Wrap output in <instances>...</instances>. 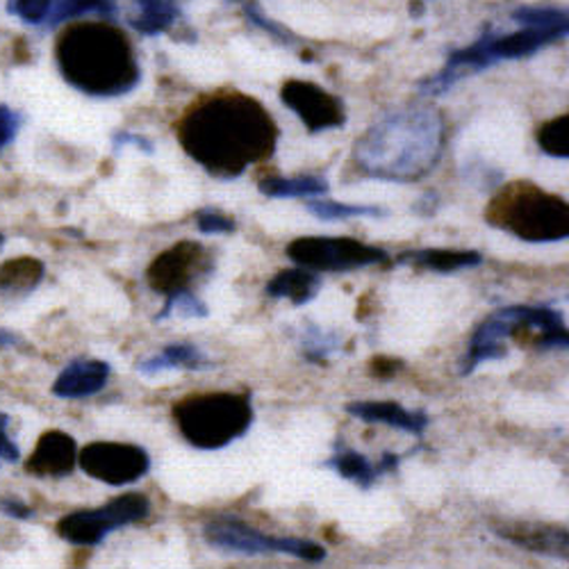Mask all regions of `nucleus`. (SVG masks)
I'll use <instances>...</instances> for the list:
<instances>
[{
  "label": "nucleus",
  "mask_w": 569,
  "mask_h": 569,
  "mask_svg": "<svg viewBox=\"0 0 569 569\" xmlns=\"http://www.w3.org/2000/svg\"><path fill=\"white\" fill-rule=\"evenodd\" d=\"M340 349V340L333 333H323L317 326H308L303 336V356L312 362H326L330 353Z\"/></svg>",
  "instance_id": "obj_29"
},
{
  "label": "nucleus",
  "mask_w": 569,
  "mask_h": 569,
  "mask_svg": "<svg viewBox=\"0 0 569 569\" xmlns=\"http://www.w3.org/2000/svg\"><path fill=\"white\" fill-rule=\"evenodd\" d=\"M112 14L114 12V0H51L49 19L53 26L62 23L67 19L80 17V14Z\"/></svg>",
  "instance_id": "obj_26"
},
{
  "label": "nucleus",
  "mask_w": 569,
  "mask_h": 569,
  "mask_svg": "<svg viewBox=\"0 0 569 569\" xmlns=\"http://www.w3.org/2000/svg\"><path fill=\"white\" fill-rule=\"evenodd\" d=\"M399 367H401V362L395 360V358H378V360L371 362L373 376H378V378H390V376H395V373L399 371Z\"/></svg>",
  "instance_id": "obj_36"
},
{
  "label": "nucleus",
  "mask_w": 569,
  "mask_h": 569,
  "mask_svg": "<svg viewBox=\"0 0 569 569\" xmlns=\"http://www.w3.org/2000/svg\"><path fill=\"white\" fill-rule=\"evenodd\" d=\"M212 367L208 356L194 347V345H169L158 356L141 360L137 365V371L141 373H160L167 369H189V371H201Z\"/></svg>",
  "instance_id": "obj_19"
},
{
  "label": "nucleus",
  "mask_w": 569,
  "mask_h": 569,
  "mask_svg": "<svg viewBox=\"0 0 569 569\" xmlns=\"http://www.w3.org/2000/svg\"><path fill=\"white\" fill-rule=\"evenodd\" d=\"M8 10L26 23H41L49 17L51 0H8Z\"/></svg>",
  "instance_id": "obj_31"
},
{
  "label": "nucleus",
  "mask_w": 569,
  "mask_h": 569,
  "mask_svg": "<svg viewBox=\"0 0 569 569\" xmlns=\"http://www.w3.org/2000/svg\"><path fill=\"white\" fill-rule=\"evenodd\" d=\"M280 99L308 126L310 132L333 130L345 126L342 103L336 97H330L328 91H323L315 82H306V80L284 82Z\"/></svg>",
  "instance_id": "obj_10"
},
{
  "label": "nucleus",
  "mask_w": 569,
  "mask_h": 569,
  "mask_svg": "<svg viewBox=\"0 0 569 569\" xmlns=\"http://www.w3.org/2000/svg\"><path fill=\"white\" fill-rule=\"evenodd\" d=\"M399 264H417L438 273H453L460 269H473L483 264L479 251H451V249H419L399 258Z\"/></svg>",
  "instance_id": "obj_18"
},
{
  "label": "nucleus",
  "mask_w": 569,
  "mask_h": 569,
  "mask_svg": "<svg viewBox=\"0 0 569 569\" xmlns=\"http://www.w3.org/2000/svg\"><path fill=\"white\" fill-rule=\"evenodd\" d=\"M171 315H178V317H208L210 310L208 306L192 292V290H184V292H178V295H171L167 297V303L164 308L160 310V315L156 317L158 321L162 319H169Z\"/></svg>",
  "instance_id": "obj_28"
},
{
  "label": "nucleus",
  "mask_w": 569,
  "mask_h": 569,
  "mask_svg": "<svg viewBox=\"0 0 569 569\" xmlns=\"http://www.w3.org/2000/svg\"><path fill=\"white\" fill-rule=\"evenodd\" d=\"M288 258L308 271H353L388 260L378 247L351 237H299L288 247Z\"/></svg>",
  "instance_id": "obj_7"
},
{
  "label": "nucleus",
  "mask_w": 569,
  "mask_h": 569,
  "mask_svg": "<svg viewBox=\"0 0 569 569\" xmlns=\"http://www.w3.org/2000/svg\"><path fill=\"white\" fill-rule=\"evenodd\" d=\"M197 228L203 234H228L234 230V221L219 210H201L197 214Z\"/></svg>",
  "instance_id": "obj_32"
},
{
  "label": "nucleus",
  "mask_w": 569,
  "mask_h": 569,
  "mask_svg": "<svg viewBox=\"0 0 569 569\" xmlns=\"http://www.w3.org/2000/svg\"><path fill=\"white\" fill-rule=\"evenodd\" d=\"M347 415L365 423H386L390 429H399L410 436H421L429 429V415L423 410H406L395 401H353L347 406Z\"/></svg>",
  "instance_id": "obj_14"
},
{
  "label": "nucleus",
  "mask_w": 569,
  "mask_h": 569,
  "mask_svg": "<svg viewBox=\"0 0 569 569\" xmlns=\"http://www.w3.org/2000/svg\"><path fill=\"white\" fill-rule=\"evenodd\" d=\"M442 151V114L433 108H412L373 123L356 141L353 162L369 178L412 182L438 167Z\"/></svg>",
  "instance_id": "obj_2"
},
{
  "label": "nucleus",
  "mask_w": 569,
  "mask_h": 569,
  "mask_svg": "<svg viewBox=\"0 0 569 569\" xmlns=\"http://www.w3.org/2000/svg\"><path fill=\"white\" fill-rule=\"evenodd\" d=\"M112 367L103 360L78 358L69 362L56 378L53 395L60 399H87L99 395L110 381Z\"/></svg>",
  "instance_id": "obj_13"
},
{
  "label": "nucleus",
  "mask_w": 569,
  "mask_h": 569,
  "mask_svg": "<svg viewBox=\"0 0 569 569\" xmlns=\"http://www.w3.org/2000/svg\"><path fill=\"white\" fill-rule=\"evenodd\" d=\"M247 14H249V21L251 23H256L258 28H262L264 32H269L271 37H276L280 43H295V37L284 30L282 26H278V23H273V21H269L256 6H249L247 8Z\"/></svg>",
  "instance_id": "obj_33"
},
{
  "label": "nucleus",
  "mask_w": 569,
  "mask_h": 569,
  "mask_svg": "<svg viewBox=\"0 0 569 569\" xmlns=\"http://www.w3.org/2000/svg\"><path fill=\"white\" fill-rule=\"evenodd\" d=\"M149 512H151V501L147 495L128 492L101 508L64 515L58 521V533L62 540L76 547H97L112 531L137 525V521L147 519Z\"/></svg>",
  "instance_id": "obj_6"
},
{
  "label": "nucleus",
  "mask_w": 569,
  "mask_h": 569,
  "mask_svg": "<svg viewBox=\"0 0 569 569\" xmlns=\"http://www.w3.org/2000/svg\"><path fill=\"white\" fill-rule=\"evenodd\" d=\"M260 194L269 199H315L328 194V180L321 176H297V178H264L258 184Z\"/></svg>",
  "instance_id": "obj_20"
},
{
  "label": "nucleus",
  "mask_w": 569,
  "mask_h": 569,
  "mask_svg": "<svg viewBox=\"0 0 569 569\" xmlns=\"http://www.w3.org/2000/svg\"><path fill=\"white\" fill-rule=\"evenodd\" d=\"M8 423H10V417L0 415V460L17 462L19 460V449L8 436Z\"/></svg>",
  "instance_id": "obj_34"
},
{
  "label": "nucleus",
  "mask_w": 569,
  "mask_h": 569,
  "mask_svg": "<svg viewBox=\"0 0 569 569\" xmlns=\"http://www.w3.org/2000/svg\"><path fill=\"white\" fill-rule=\"evenodd\" d=\"M497 533L512 542L519 549H527L531 553H540V556H551V558H567V547H569V538H567V529L560 527H551V525H529V521H515V525H506L501 529H497Z\"/></svg>",
  "instance_id": "obj_15"
},
{
  "label": "nucleus",
  "mask_w": 569,
  "mask_h": 569,
  "mask_svg": "<svg viewBox=\"0 0 569 569\" xmlns=\"http://www.w3.org/2000/svg\"><path fill=\"white\" fill-rule=\"evenodd\" d=\"M208 267L210 264L203 247L197 242H180L156 258L147 278L158 295L171 297L189 290V284L194 282L201 271H208Z\"/></svg>",
  "instance_id": "obj_9"
},
{
  "label": "nucleus",
  "mask_w": 569,
  "mask_h": 569,
  "mask_svg": "<svg viewBox=\"0 0 569 569\" xmlns=\"http://www.w3.org/2000/svg\"><path fill=\"white\" fill-rule=\"evenodd\" d=\"M562 32L556 30H540V28H525L512 34L497 37L488 32V53L495 64L506 62V60H521L538 53L545 46L562 39Z\"/></svg>",
  "instance_id": "obj_16"
},
{
  "label": "nucleus",
  "mask_w": 569,
  "mask_h": 569,
  "mask_svg": "<svg viewBox=\"0 0 569 569\" xmlns=\"http://www.w3.org/2000/svg\"><path fill=\"white\" fill-rule=\"evenodd\" d=\"M326 467L333 469L338 477L360 486L362 490L371 488L378 481L376 465L367 456H362V453H358L353 449H340L333 458L326 462Z\"/></svg>",
  "instance_id": "obj_22"
},
{
  "label": "nucleus",
  "mask_w": 569,
  "mask_h": 569,
  "mask_svg": "<svg viewBox=\"0 0 569 569\" xmlns=\"http://www.w3.org/2000/svg\"><path fill=\"white\" fill-rule=\"evenodd\" d=\"M0 508L6 510V515H10V517H17V519H28L30 515H32V510L23 503V501H19V499H14V497H10V499H3L0 501Z\"/></svg>",
  "instance_id": "obj_38"
},
{
  "label": "nucleus",
  "mask_w": 569,
  "mask_h": 569,
  "mask_svg": "<svg viewBox=\"0 0 569 569\" xmlns=\"http://www.w3.org/2000/svg\"><path fill=\"white\" fill-rule=\"evenodd\" d=\"M80 469L106 486H130L144 479L151 469L147 449L128 442H91L78 456Z\"/></svg>",
  "instance_id": "obj_8"
},
{
  "label": "nucleus",
  "mask_w": 569,
  "mask_h": 569,
  "mask_svg": "<svg viewBox=\"0 0 569 569\" xmlns=\"http://www.w3.org/2000/svg\"><path fill=\"white\" fill-rule=\"evenodd\" d=\"M538 147L549 158H556V160L569 158V117L567 114H562L540 128Z\"/></svg>",
  "instance_id": "obj_25"
},
{
  "label": "nucleus",
  "mask_w": 569,
  "mask_h": 569,
  "mask_svg": "<svg viewBox=\"0 0 569 569\" xmlns=\"http://www.w3.org/2000/svg\"><path fill=\"white\" fill-rule=\"evenodd\" d=\"M203 536L210 547L240 553V556H262V553H276L273 540L276 536H267L258 529H251L244 521L234 517H219L212 519L203 529Z\"/></svg>",
  "instance_id": "obj_11"
},
{
  "label": "nucleus",
  "mask_w": 569,
  "mask_h": 569,
  "mask_svg": "<svg viewBox=\"0 0 569 569\" xmlns=\"http://www.w3.org/2000/svg\"><path fill=\"white\" fill-rule=\"evenodd\" d=\"M43 278V264L37 258H17L0 267V292L26 295Z\"/></svg>",
  "instance_id": "obj_21"
},
{
  "label": "nucleus",
  "mask_w": 569,
  "mask_h": 569,
  "mask_svg": "<svg viewBox=\"0 0 569 569\" xmlns=\"http://www.w3.org/2000/svg\"><path fill=\"white\" fill-rule=\"evenodd\" d=\"M114 141H117V147H121V144H134L137 149H141L144 153H153V151H156V147L151 144V141H149L147 137L130 134V132H119Z\"/></svg>",
  "instance_id": "obj_35"
},
{
  "label": "nucleus",
  "mask_w": 569,
  "mask_h": 569,
  "mask_svg": "<svg viewBox=\"0 0 569 569\" xmlns=\"http://www.w3.org/2000/svg\"><path fill=\"white\" fill-rule=\"evenodd\" d=\"M173 419L180 436L189 445L214 451L232 445L251 431L253 406L247 395H194L176 403Z\"/></svg>",
  "instance_id": "obj_4"
},
{
  "label": "nucleus",
  "mask_w": 569,
  "mask_h": 569,
  "mask_svg": "<svg viewBox=\"0 0 569 569\" xmlns=\"http://www.w3.org/2000/svg\"><path fill=\"white\" fill-rule=\"evenodd\" d=\"M78 462V447L69 433L49 431L43 433L26 462V469L41 479L69 477Z\"/></svg>",
  "instance_id": "obj_12"
},
{
  "label": "nucleus",
  "mask_w": 569,
  "mask_h": 569,
  "mask_svg": "<svg viewBox=\"0 0 569 569\" xmlns=\"http://www.w3.org/2000/svg\"><path fill=\"white\" fill-rule=\"evenodd\" d=\"M306 208L321 221H345V219H356V217H386L388 212L378 206H349V203H338V201H328V199H315L308 201Z\"/></svg>",
  "instance_id": "obj_24"
},
{
  "label": "nucleus",
  "mask_w": 569,
  "mask_h": 569,
  "mask_svg": "<svg viewBox=\"0 0 569 569\" xmlns=\"http://www.w3.org/2000/svg\"><path fill=\"white\" fill-rule=\"evenodd\" d=\"M62 76L93 97H119L137 87L141 73L130 41L108 23H82L58 41Z\"/></svg>",
  "instance_id": "obj_3"
},
{
  "label": "nucleus",
  "mask_w": 569,
  "mask_h": 569,
  "mask_svg": "<svg viewBox=\"0 0 569 569\" xmlns=\"http://www.w3.org/2000/svg\"><path fill=\"white\" fill-rule=\"evenodd\" d=\"M488 219L519 240L536 244L560 242L569 234L567 203L531 184H515L510 192L499 197L490 206Z\"/></svg>",
  "instance_id": "obj_5"
},
{
  "label": "nucleus",
  "mask_w": 569,
  "mask_h": 569,
  "mask_svg": "<svg viewBox=\"0 0 569 569\" xmlns=\"http://www.w3.org/2000/svg\"><path fill=\"white\" fill-rule=\"evenodd\" d=\"M319 290H321L319 273L308 271L303 267L284 269L267 282V295L271 299H288L297 308L310 303L319 295Z\"/></svg>",
  "instance_id": "obj_17"
},
{
  "label": "nucleus",
  "mask_w": 569,
  "mask_h": 569,
  "mask_svg": "<svg viewBox=\"0 0 569 569\" xmlns=\"http://www.w3.org/2000/svg\"><path fill=\"white\" fill-rule=\"evenodd\" d=\"M0 244H3V234H0Z\"/></svg>",
  "instance_id": "obj_40"
},
{
  "label": "nucleus",
  "mask_w": 569,
  "mask_h": 569,
  "mask_svg": "<svg viewBox=\"0 0 569 569\" xmlns=\"http://www.w3.org/2000/svg\"><path fill=\"white\" fill-rule=\"evenodd\" d=\"M273 549L276 553H284V556H295L299 560H308V562H321L326 558V549L312 540H303V538H278L273 540Z\"/></svg>",
  "instance_id": "obj_30"
},
{
  "label": "nucleus",
  "mask_w": 569,
  "mask_h": 569,
  "mask_svg": "<svg viewBox=\"0 0 569 569\" xmlns=\"http://www.w3.org/2000/svg\"><path fill=\"white\" fill-rule=\"evenodd\" d=\"M14 345H19V338L14 333H10V330H0V349H8Z\"/></svg>",
  "instance_id": "obj_39"
},
{
  "label": "nucleus",
  "mask_w": 569,
  "mask_h": 569,
  "mask_svg": "<svg viewBox=\"0 0 569 569\" xmlns=\"http://www.w3.org/2000/svg\"><path fill=\"white\" fill-rule=\"evenodd\" d=\"M512 21L521 23L525 28L556 30L562 34H567V28H569L567 12L556 8H519L512 12Z\"/></svg>",
  "instance_id": "obj_27"
},
{
  "label": "nucleus",
  "mask_w": 569,
  "mask_h": 569,
  "mask_svg": "<svg viewBox=\"0 0 569 569\" xmlns=\"http://www.w3.org/2000/svg\"><path fill=\"white\" fill-rule=\"evenodd\" d=\"M139 14L130 26L141 34H160L173 26L178 19L176 0H137Z\"/></svg>",
  "instance_id": "obj_23"
},
{
  "label": "nucleus",
  "mask_w": 569,
  "mask_h": 569,
  "mask_svg": "<svg viewBox=\"0 0 569 569\" xmlns=\"http://www.w3.org/2000/svg\"><path fill=\"white\" fill-rule=\"evenodd\" d=\"M17 132V121L8 110H0V147H6Z\"/></svg>",
  "instance_id": "obj_37"
},
{
  "label": "nucleus",
  "mask_w": 569,
  "mask_h": 569,
  "mask_svg": "<svg viewBox=\"0 0 569 569\" xmlns=\"http://www.w3.org/2000/svg\"><path fill=\"white\" fill-rule=\"evenodd\" d=\"M178 137L194 162L217 178H237L271 158L276 128L267 110L247 97H219L189 112Z\"/></svg>",
  "instance_id": "obj_1"
}]
</instances>
